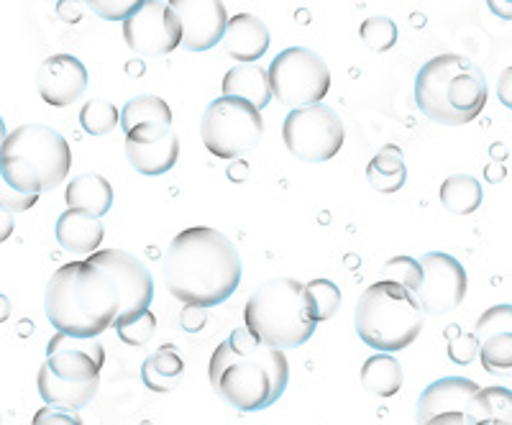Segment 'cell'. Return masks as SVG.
<instances>
[{
  "instance_id": "obj_20",
  "label": "cell",
  "mask_w": 512,
  "mask_h": 425,
  "mask_svg": "<svg viewBox=\"0 0 512 425\" xmlns=\"http://www.w3.org/2000/svg\"><path fill=\"white\" fill-rule=\"evenodd\" d=\"M272 36L262 18L251 13H239L228 21L226 36H223V52L239 65H259V59L269 52Z\"/></svg>"
},
{
  "instance_id": "obj_30",
  "label": "cell",
  "mask_w": 512,
  "mask_h": 425,
  "mask_svg": "<svg viewBox=\"0 0 512 425\" xmlns=\"http://www.w3.org/2000/svg\"><path fill=\"white\" fill-rule=\"evenodd\" d=\"M469 415H472L474 420L495 418L512 425V390L500 385L482 387V390L474 395L472 405H469Z\"/></svg>"
},
{
  "instance_id": "obj_44",
  "label": "cell",
  "mask_w": 512,
  "mask_h": 425,
  "mask_svg": "<svg viewBox=\"0 0 512 425\" xmlns=\"http://www.w3.org/2000/svg\"><path fill=\"white\" fill-rule=\"evenodd\" d=\"M505 175H507V169H505V164L502 162H489L487 167H484V180L487 182H502L505 180Z\"/></svg>"
},
{
  "instance_id": "obj_19",
  "label": "cell",
  "mask_w": 512,
  "mask_h": 425,
  "mask_svg": "<svg viewBox=\"0 0 512 425\" xmlns=\"http://www.w3.org/2000/svg\"><path fill=\"white\" fill-rule=\"evenodd\" d=\"M482 390V387L474 382V379L466 377H441L436 382L425 387L420 392L418 400V425H423L425 420L436 418L441 413H469V405H472L474 395Z\"/></svg>"
},
{
  "instance_id": "obj_7",
  "label": "cell",
  "mask_w": 512,
  "mask_h": 425,
  "mask_svg": "<svg viewBox=\"0 0 512 425\" xmlns=\"http://www.w3.org/2000/svg\"><path fill=\"white\" fill-rule=\"evenodd\" d=\"M244 323L272 349H297L313 338V321L303 282L292 277H274L256 287L246 300Z\"/></svg>"
},
{
  "instance_id": "obj_2",
  "label": "cell",
  "mask_w": 512,
  "mask_h": 425,
  "mask_svg": "<svg viewBox=\"0 0 512 425\" xmlns=\"http://www.w3.org/2000/svg\"><path fill=\"white\" fill-rule=\"evenodd\" d=\"M210 387L239 413L272 408L290 385L285 351L272 349L249 328H236L216 346L208 364Z\"/></svg>"
},
{
  "instance_id": "obj_42",
  "label": "cell",
  "mask_w": 512,
  "mask_h": 425,
  "mask_svg": "<svg viewBox=\"0 0 512 425\" xmlns=\"http://www.w3.org/2000/svg\"><path fill=\"white\" fill-rule=\"evenodd\" d=\"M423 425H474V420L469 413H441L436 418L425 420Z\"/></svg>"
},
{
  "instance_id": "obj_5",
  "label": "cell",
  "mask_w": 512,
  "mask_h": 425,
  "mask_svg": "<svg viewBox=\"0 0 512 425\" xmlns=\"http://www.w3.org/2000/svg\"><path fill=\"white\" fill-rule=\"evenodd\" d=\"M72 149L62 134L44 123H24L8 134L0 149V172L26 195L52 193L67 182Z\"/></svg>"
},
{
  "instance_id": "obj_4",
  "label": "cell",
  "mask_w": 512,
  "mask_h": 425,
  "mask_svg": "<svg viewBox=\"0 0 512 425\" xmlns=\"http://www.w3.org/2000/svg\"><path fill=\"white\" fill-rule=\"evenodd\" d=\"M487 77L464 54H438L415 75V103L428 121L464 126L484 111Z\"/></svg>"
},
{
  "instance_id": "obj_6",
  "label": "cell",
  "mask_w": 512,
  "mask_h": 425,
  "mask_svg": "<svg viewBox=\"0 0 512 425\" xmlns=\"http://www.w3.org/2000/svg\"><path fill=\"white\" fill-rule=\"evenodd\" d=\"M423 315L415 292L379 280L361 292L354 308V326L364 346L377 354H395L415 344L423 331Z\"/></svg>"
},
{
  "instance_id": "obj_33",
  "label": "cell",
  "mask_w": 512,
  "mask_h": 425,
  "mask_svg": "<svg viewBox=\"0 0 512 425\" xmlns=\"http://www.w3.org/2000/svg\"><path fill=\"white\" fill-rule=\"evenodd\" d=\"M361 41L367 44L372 52H390L397 44V36H400V29L392 18L387 16H369L361 21L359 26Z\"/></svg>"
},
{
  "instance_id": "obj_1",
  "label": "cell",
  "mask_w": 512,
  "mask_h": 425,
  "mask_svg": "<svg viewBox=\"0 0 512 425\" xmlns=\"http://www.w3.org/2000/svg\"><path fill=\"white\" fill-rule=\"evenodd\" d=\"M169 295L195 308H216L239 290L244 262L226 233L208 226L180 231L162 262Z\"/></svg>"
},
{
  "instance_id": "obj_41",
  "label": "cell",
  "mask_w": 512,
  "mask_h": 425,
  "mask_svg": "<svg viewBox=\"0 0 512 425\" xmlns=\"http://www.w3.org/2000/svg\"><path fill=\"white\" fill-rule=\"evenodd\" d=\"M497 98H500V103L505 105V108L512 111V65L505 67L500 80H497Z\"/></svg>"
},
{
  "instance_id": "obj_27",
  "label": "cell",
  "mask_w": 512,
  "mask_h": 425,
  "mask_svg": "<svg viewBox=\"0 0 512 425\" xmlns=\"http://www.w3.org/2000/svg\"><path fill=\"white\" fill-rule=\"evenodd\" d=\"M438 198H441V205L448 213H454V216H472L484 203L482 182L472 175H451L448 180L441 182Z\"/></svg>"
},
{
  "instance_id": "obj_45",
  "label": "cell",
  "mask_w": 512,
  "mask_h": 425,
  "mask_svg": "<svg viewBox=\"0 0 512 425\" xmlns=\"http://www.w3.org/2000/svg\"><path fill=\"white\" fill-rule=\"evenodd\" d=\"M80 11H82V6H70V3H59V18H62V21H67V24H77V21H80Z\"/></svg>"
},
{
  "instance_id": "obj_38",
  "label": "cell",
  "mask_w": 512,
  "mask_h": 425,
  "mask_svg": "<svg viewBox=\"0 0 512 425\" xmlns=\"http://www.w3.org/2000/svg\"><path fill=\"white\" fill-rule=\"evenodd\" d=\"M36 200H39V195L21 193V190H16V187H13L11 182L3 177V172H0V205L11 210L13 216H16V213H26V210L34 208Z\"/></svg>"
},
{
  "instance_id": "obj_46",
  "label": "cell",
  "mask_w": 512,
  "mask_h": 425,
  "mask_svg": "<svg viewBox=\"0 0 512 425\" xmlns=\"http://www.w3.org/2000/svg\"><path fill=\"white\" fill-rule=\"evenodd\" d=\"M246 177H249V164H246V162H231V167H228V180L246 182Z\"/></svg>"
},
{
  "instance_id": "obj_17",
  "label": "cell",
  "mask_w": 512,
  "mask_h": 425,
  "mask_svg": "<svg viewBox=\"0 0 512 425\" xmlns=\"http://www.w3.org/2000/svg\"><path fill=\"white\" fill-rule=\"evenodd\" d=\"M88 80V67L75 54H52L36 72V90L52 108H67L85 95Z\"/></svg>"
},
{
  "instance_id": "obj_16",
  "label": "cell",
  "mask_w": 512,
  "mask_h": 425,
  "mask_svg": "<svg viewBox=\"0 0 512 425\" xmlns=\"http://www.w3.org/2000/svg\"><path fill=\"white\" fill-rule=\"evenodd\" d=\"M172 11L177 13L182 26V49L187 52H208L216 44H223L228 29V13L218 0H172Z\"/></svg>"
},
{
  "instance_id": "obj_34",
  "label": "cell",
  "mask_w": 512,
  "mask_h": 425,
  "mask_svg": "<svg viewBox=\"0 0 512 425\" xmlns=\"http://www.w3.org/2000/svg\"><path fill=\"white\" fill-rule=\"evenodd\" d=\"M384 282H395V285L408 287L410 292H418L423 285V264L413 257H392L382 269Z\"/></svg>"
},
{
  "instance_id": "obj_15",
  "label": "cell",
  "mask_w": 512,
  "mask_h": 425,
  "mask_svg": "<svg viewBox=\"0 0 512 425\" xmlns=\"http://www.w3.org/2000/svg\"><path fill=\"white\" fill-rule=\"evenodd\" d=\"M126 159L144 177H162L180 159V139L172 126H134L126 131Z\"/></svg>"
},
{
  "instance_id": "obj_31",
  "label": "cell",
  "mask_w": 512,
  "mask_h": 425,
  "mask_svg": "<svg viewBox=\"0 0 512 425\" xmlns=\"http://www.w3.org/2000/svg\"><path fill=\"white\" fill-rule=\"evenodd\" d=\"M305 297H308V308L315 323L331 321L341 308V290L336 282L323 280V277L305 282Z\"/></svg>"
},
{
  "instance_id": "obj_18",
  "label": "cell",
  "mask_w": 512,
  "mask_h": 425,
  "mask_svg": "<svg viewBox=\"0 0 512 425\" xmlns=\"http://www.w3.org/2000/svg\"><path fill=\"white\" fill-rule=\"evenodd\" d=\"M474 336L479 361L489 374H512V305L500 303L479 315Z\"/></svg>"
},
{
  "instance_id": "obj_21",
  "label": "cell",
  "mask_w": 512,
  "mask_h": 425,
  "mask_svg": "<svg viewBox=\"0 0 512 425\" xmlns=\"http://www.w3.org/2000/svg\"><path fill=\"white\" fill-rule=\"evenodd\" d=\"M54 236H57V244L64 251L75 254V257H93L95 251H100V244H103L105 228L100 218L88 213V210L67 208L57 218Z\"/></svg>"
},
{
  "instance_id": "obj_3",
  "label": "cell",
  "mask_w": 512,
  "mask_h": 425,
  "mask_svg": "<svg viewBox=\"0 0 512 425\" xmlns=\"http://www.w3.org/2000/svg\"><path fill=\"white\" fill-rule=\"evenodd\" d=\"M44 313L54 331L72 338H98L121 315V297L105 269L70 262L52 274L44 290Z\"/></svg>"
},
{
  "instance_id": "obj_26",
  "label": "cell",
  "mask_w": 512,
  "mask_h": 425,
  "mask_svg": "<svg viewBox=\"0 0 512 425\" xmlns=\"http://www.w3.org/2000/svg\"><path fill=\"white\" fill-rule=\"evenodd\" d=\"M182 374H185V361L169 344L146 356L141 364V379H144L146 390L159 392V395L175 390Z\"/></svg>"
},
{
  "instance_id": "obj_49",
  "label": "cell",
  "mask_w": 512,
  "mask_h": 425,
  "mask_svg": "<svg viewBox=\"0 0 512 425\" xmlns=\"http://www.w3.org/2000/svg\"><path fill=\"white\" fill-rule=\"evenodd\" d=\"M126 72L128 75H144V62H139V59H136V62H128Z\"/></svg>"
},
{
  "instance_id": "obj_50",
  "label": "cell",
  "mask_w": 512,
  "mask_h": 425,
  "mask_svg": "<svg viewBox=\"0 0 512 425\" xmlns=\"http://www.w3.org/2000/svg\"><path fill=\"white\" fill-rule=\"evenodd\" d=\"M474 425H510V423H502V420H495V418H482V420H474Z\"/></svg>"
},
{
  "instance_id": "obj_39",
  "label": "cell",
  "mask_w": 512,
  "mask_h": 425,
  "mask_svg": "<svg viewBox=\"0 0 512 425\" xmlns=\"http://www.w3.org/2000/svg\"><path fill=\"white\" fill-rule=\"evenodd\" d=\"M31 425H82L77 410L67 408H54V405H47V408L36 410Z\"/></svg>"
},
{
  "instance_id": "obj_51",
  "label": "cell",
  "mask_w": 512,
  "mask_h": 425,
  "mask_svg": "<svg viewBox=\"0 0 512 425\" xmlns=\"http://www.w3.org/2000/svg\"><path fill=\"white\" fill-rule=\"evenodd\" d=\"M8 139V131H6V121L0 118V149H3V144H6Z\"/></svg>"
},
{
  "instance_id": "obj_10",
  "label": "cell",
  "mask_w": 512,
  "mask_h": 425,
  "mask_svg": "<svg viewBox=\"0 0 512 425\" xmlns=\"http://www.w3.org/2000/svg\"><path fill=\"white\" fill-rule=\"evenodd\" d=\"M344 139V121L326 103L290 111L282 123V141H285L287 152L300 162H328L341 152Z\"/></svg>"
},
{
  "instance_id": "obj_43",
  "label": "cell",
  "mask_w": 512,
  "mask_h": 425,
  "mask_svg": "<svg viewBox=\"0 0 512 425\" xmlns=\"http://www.w3.org/2000/svg\"><path fill=\"white\" fill-rule=\"evenodd\" d=\"M13 228H16V223H13V213L0 205V244L11 239Z\"/></svg>"
},
{
  "instance_id": "obj_8",
  "label": "cell",
  "mask_w": 512,
  "mask_h": 425,
  "mask_svg": "<svg viewBox=\"0 0 512 425\" xmlns=\"http://www.w3.org/2000/svg\"><path fill=\"white\" fill-rule=\"evenodd\" d=\"M264 136V118L256 105L241 98L218 100L205 108L200 118V139L205 149L218 159H239L256 149Z\"/></svg>"
},
{
  "instance_id": "obj_25",
  "label": "cell",
  "mask_w": 512,
  "mask_h": 425,
  "mask_svg": "<svg viewBox=\"0 0 512 425\" xmlns=\"http://www.w3.org/2000/svg\"><path fill=\"white\" fill-rule=\"evenodd\" d=\"M408 180V164L400 146L384 144L367 164V182L382 195L400 193Z\"/></svg>"
},
{
  "instance_id": "obj_32",
  "label": "cell",
  "mask_w": 512,
  "mask_h": 425,
  "mask_svg": "<svg viewBox=\"0 0 512 425\" xmlns=\"http://www.w3.org/2000/svg\"><path fill=\"white\" fill-rule=\"evenodd\" d=\"M80 123L85 134L105 136V134H111L116 126H121V113H118V108L111 103V100L95 98L82 105Z\"/></svg>"
},
{
  "instance_id": "obj_37",
  "label": "cell",
  "mask_w": 512,
  "mask_h": 425,
  "mask_svg": "<svg viewBox=\"0 0 512 425\" xmlns=\"http://www.w3.org/2000/svg\"><path fill=\"white\" fill-rule=\"evenodd\" d=\"M141 0H95L90 3V11L98 13L103 21H123L126 24L128 18L139 11Z\"/></svg>"
},
{
  "instance_id": "obj_14",
  "label": "cell",
  "mask_w": 512,
  "mask_h": 425,
  "mask_svg": "<svg viewBox=\"0 0 512 425\" xmlns=\"http://www.w3.org/2000/svg\"><path fill=\"white\" fill-rule=\"evenodd\" d=\"M105 364V349L98 338H72L57 333L49 338L44 367L59 379L90 385L100 382V369Z\"/></svg>"
},
{
  "instance_id": "obj_13",
  "label": "cell",
  "mask_w": 512,
  "mask_h": 425,
  "mask_svg": "<svg viewBox=\"0 0 512 425\" xmlns=\"http://www.w3.org/2000/svg\"><path fill=\"white\" fill-rule=\"evenodd\" d=\"M420 264H423V285L415 297L423 313L441 315L459 308L469 290L464 264L443 251H428L420 257Z\"/></svg>"
},
{
  "instance_id": "obj_47",
  "label": "cell",
  "mask_w": 512,
  "mask_h": 425,
  "mask_svg": "<svg viewBox=\"0 0 512 425\" xmlns=\"http://www.w3.org/2000/svg\"><path fill=\"white\" fill-rule=\"evenodd\" d=\"M489 11L495 16L505 18V21H512V3L510 0H502V3H489Z\"/></svg>"
},
{
  "instance_id": "obj_11",
  "label": "cell",
  "mask_w": 512,
  "mask_h": 425,
  "mask_svg": "<svg viewBox=\"0 0 512 425\" xmlns=\"http://www.w3.org/2000/svg\"><path fill=\"white\" fill-rule=\"evenodd\" d=\"M90 262L98 264L108 272L121 297V315L116 323L139 318L146 310H152L154 303V277L139 257L123 249H100L95 251Z\"/></svg>"
},
{
  "instance_id": "obj_9",
  "label": "cell",
  "mask_w": 512,
  "mask_h": 425,
  "mask_svg": "<svg viewBox=\"0 0 512 425\" xmlns=\"http://www.w3.org/2000/svg\"><path fill=\"white\" fill-rule=\"evenodd\" d=\"M267 72L272 98L292 111L318 105L331 90V70L326 59L308 47L282 49L269 62Z\"/></svg>"
},
{
  "instance_id": "obj_40",
  "label": "cell",
  "mask_w": 512,
  "mask_h": 425,
  "mask_svg": "<svg viewBox=\"0 0 512 425\" xmlns=\"http://www.w3.org/2000/svg\"><path fill=\"white\" fill-rule=\"evenodd\" d=\"M208 323V310L205 308H195V305H185L180 313V326L182 331L195 333Z\"/></svg>"
},
{
  "instance_id": "obj_36",
  "label": "cell",
  "mask_w": 512,
  "mask_h": 425,
  "mask_svg": "<svg viewBox=\"0 0 512 425\" xmlns=\"http://www.w3.org/2000/svg\"><path fill=\"white\" fill-rule=\"evenodd\" d=\"M446 338H448V359L454 361V364H472V361L479 359V341L474 333H464L459 331L456 326L446 328Z\"/></svg>"
},
{
  "instance_id": "obj_48",
  "label": "cell",
  "mask_w": 512,
  "mask_h": 425,
  "mask_svg": "<svg viewBox=\"0 0 512 425\" xmlns=\"http://www.w3.org/2000/svg\"><path fill=\"white\" fill-rule=\"evenodd\" d=\"M13 313V305L6 295H0V323H6Z\"/></svg>"
},
{
  "instance_id": "obj_28",
  "label": "cell",
  "mask_w": 512,
  "mask_h": 425,
  "mask_svg": "<svg viewBox=\"0 0 512 425\" xmlns=\"http://www.w3.org/2000/svg\"><path fill=\"white\" fill-rule=\"evenodd\" d=\"M361 385L377 397H392L402 387V367L392 354H374L361 367Z\"/></svg>"
},
{
  "instance_id": "obj_29",
  "label": "cell",
  "mask_w": 512,
  "mask_h": 425,
  "mask_svg": "<svg viewBox=\"0 0 512 425\" xmlns=\"http://www.w3.org/2000/svg\"><path fill=\"white\" fill-rule=\"evenodd\" d=\"M146 123H157V126H172V108L167 100L159 95H136L128 100L121 111V129L123 134L131 131L134 126H146Z\"/></svg>"
},
{
  "instance_id": "obj_35",
  "label": "cell",
  "mask_w": 512,
  "mask_h": 425,
  "mask_svg": "<svg viewBox=\"0 0 512 425\" xmlns=\"http://www.w3.org/2000/svg\"><path fill=\"white\" fill-rule=\"evenodd\" d=\"M116 336L121 338L126 346H146L152 341L154 331H157V315L152 310H146L139 318H131V321L116 323Z\"/></svg>"
},
{
  "instance_id": "obj_22",
  "label": "cell",
  "mask_w": 512,
  "mask_h": 425,
  "mask_svg": "<svg viewBox=\"0 0 512 425\" xmlns=\"http://www.w3.org/2000/svg\"><path fill=\"white\" fill-rule=\"evenodd\" d=\"M223 95L226 98H241L264 111L272 103V85L269 72L262 65H236L223 77Z\"/></svg>"
},
{
  "instance_id": "obj_23",
  "label": "cell",
  "mask_w": 512,
  "mask_h": 425,
  "mask_svg": "<svg viewBox=\"0 0 512 425\" xmlns=\"http://www.w3.org/2000/svg\"><path fill=\"white\" fill-rule=\"evenodd\" d=\"M113 200H116V193H113L111 182L103 175H93V172L75 177L72 182H67V190H64L67 208L88 210L98 218H103L113 208Z\"/></svg>"
},
{
  "instance_id": "obj_24",
  "label": "cell",
  "mask_w": 512,
  "mask_h": 425,
  "mask_svg": "<svg viewBox=\"0 0 512 425\" xmlns=\"http://www.w3.org/2000/svg\"><path fill=\"white\" fill-rule=\"evenodd\" d=\"M36 387H39L41 400L54 408H67V410H82L88 408L90 402L95 400L100 390V382H90V385H77V382H67L59 379L49 372L47 367L39 369L36 377Z\"/></svg>"
},
{
  "instance_id": "obj_12",
  "label": "cell",
  "mask_w": 512,
  "mask_h": 425,
  "mask_svg": "<svg viewBox=\"0 0 512 425\" xmlns=\"http://www.w3.org/2000/svg\"><path fill=\"white\" fill-rule=\"evenodd\" d=\"M126 47L141 57H164L182 47V26L172 3L149 0L141 3L139 11L123 24Z\"/></svg>"
}]
</instances>
